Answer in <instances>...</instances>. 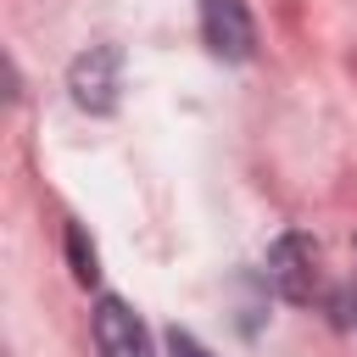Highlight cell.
<instances>
[{"mask_svg": "<svg viewBox=\"0 0 357 357\" xmlns=\"http://www.w3.org/2000/svg\"><path fill=\"white\" fill-rule=\"evenodd\" d=\"M167 357H212V351H206V346H201L195 335H184V329H173V335H167Z\"/></svg>", "mask_w": 357, "mask_h": 357, "instance_id": "cell-6", "label": "cell"}, {"mask_svg": "<svg viewBox=\"0 0 357 357\" xmlns=\"http://www.w3.org/2000/svg\"><path fill=\"white\" fill-rule=\"evenodd\" d=\"M117 84H123V50L117 45H89L73 67H67V95L78 112L106 117L117 112Z\"/></svg>", "mask_w": 357, "mask_h": 357, "instance_id": "cell-1", "label": "cell"}, {"mask_svg": "<svg viewBox=\"0 0 357 357\" xmlns=\"http://www.w3.org/2000/svg\"><path fill=\"white\" fill-rule=\"evenodd\" d=\"M95 346L100 357H151V329L139 324V312L117 296L95 301Z\"/></svg>", "mask_w": 357, "mask_h": 357, "instance_id": "cell-4", "label": "cell"}, {"mask_svg": "<svg viewBox=\"0 0 357 357\" xmlns=\"http://www.w3.org/2000/svg\"><path fill=\"white\" fill-rule=\"evenodd\" d=\"M67 257H73V279H78V284H95L100 262H95V245L84 240V229H78V223H67Z\"/></svg>", "mask_w": 357, "mask_h": 357, "instance_id": "cell-5", "label": "cell"}, {"mask_svg": "<svg viewBox=\"0 0 357 357\" xmlns=\"http://www.w3.org/2000/svg\"><path fill=\"white\" fill-rule=\"evenodd\" d=\"M201 39L212 56L245 61L257 50V22H251L245 0H201Z\"/></svg>", "mask_w": 357, "mask_h": 357, "instance_id": "cell-3", "label": "cell"}, {"mask_svg": "<svg viewBox=\"0 0 357 357\" xmlns=\"http://www.w3.org/2000/svg\"><path fill=\"white\" fill-rule=\"evenodd\" d=\"M268 284L284 301H312V290H318V245L307 234H279L268 245Z\"/></svg>", "mask_w": 357, "mask_h": 357, "instance_id": "cell-2", "label": "cell"}]
</instances>
